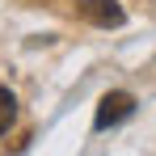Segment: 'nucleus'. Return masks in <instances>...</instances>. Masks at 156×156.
I'll return each instance as SVG.
<instances>
[{
    "instance_id": "1",
    "label": "nucleus",
    "mask_w": 156,
    "mask_h": 156,
    "mask_svg": "<svg viewBox=\"0 0 156 156\" xmlns=\"http://www.w3.org/2000/svg\"><path fill=\"white\" fill-rule=\"evenodd\" d=\"M131 114H135V97H131V93H122V89H114V93H105L101 105H97L93 131H110V127H118V122H127Z\"/></svg>"
},
{
    "instance_id": "2",
    "label": "nucleus",
    "mask_w": 156,
    "mask_h": 156,
    "mask_svg": "<svg viewBox=\"0 0 156 156\" xmlns=\"http://www.w3.org/2000/svg\"><path fill=\"white\" fill-rule=\"evenodd\" d=\"M76 17H84L89 26H101V30H114L127 21L118 0H76Z\"/></svg>"
},
{
    "instance_id": "3",
    "label": "nucleus",
    "mask_w": 156,
    "mask_h": 156,
    "mask_svg": "<svg viewBox=\"0 0 156 156\" xmlns=\"http://www.w3.org/2000/svg\"><path fill=\"white\" fill-rule=\"evenodd\" d=\"M17 122V97L9 93V89H0V135Z\"/></svg>"
}]
</instances>
